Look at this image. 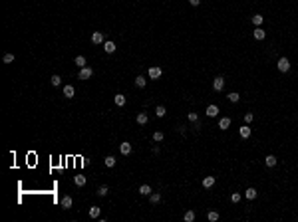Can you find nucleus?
Segmentation results:
<instances>
[{
	"instance_id": "f257e3e1",
	"label": "nucleus",
	"mask_w": 298,
	"mask_h": 222,
	"mask_svg": "<svg viewBox=\"0 0 298 222\" xmlns=\"http://www.w3.org/2000/svg\"><path fill=\"white\" fill-rule=\"evenodd\" d=\"M276 67L282 73L288 72V70H290V62H288V58H280V59H278V64H276Z\"/></svg>"
},
{
	"instance_id": "f03ea898",
	"label": "nucleus",
	"mask_w": 298,
	"mask_h": 222,
	"mask_svg": "<svg viewBox=\"0 0 298 222\" xmlns=\"http://www.w3.org/2000/svg\"><path fill=\"white\" fill-rule=\"evenodd\" d=\"M161 73H163V72H161V67H157V65H153V67H149V72H147V75H149L151 79H159V78H161Z\"/></svg>"
},
{
	"instance_id": "7ed1b4c3",
	"label": "nucleus",
	"mask_w": 298,
	"mask_h": 222,
	"mask_svg": "<svg viewBox=\"0 0 298 222\" xmlns=\"http://www.w3.org/2000/svg\"><path fill=\"white\" fill-rule=\"evenodd\" d=\"M223 87H225V79L221 78V75H219V78H215V79H213V89H215V91H221Z\"/></svg>"
},
{
	"instance_id": "20e7f679",
	"label": "nucleus",
	"mask_w": 298,
	"mask_h": 222,
	"mask_svg": "<svg viewBox=\"0 0 298 222\" xmlns=\"http://www.w3.org/2000/svg\"><path fill=\"white\" fill-rule=\"evenodd\" d=\"M92 75H93V70H92V67H82L78 78H79V79H87V78H92Z\"/></svg>"
},
{
	"instance_id": "39448f33",
	"label": "nucleus",
	"mask_w": 298,
	"mask_h": 222,
	"mask_svg": "<svg viewBox=\"0 0 298 222\" xmlns=\"http://www.w3.org/2000/svg\"><path fill=\"white\" fill-rule=\"evenodd\" d=\"M119 153H121V155H129V153H131V143L123 141V143L119 145Z\"/></svg>"
},
{
	"instance_id": "423d86ee",
	"label": "nucleus",
	"mask_w": 298,
	"mask_h": 222,
	"mask_svg": "<svg viewBox=\"0 0 298 222\" xmlns=\"http://www.w3.org/2000/svg\"><path fill=\"white\" fill-rule=\"evenodd\" d=\"M74 95H76V89H74V85H66V87H64V97L72 99Z\"/></svg>"
},
{
	"instance_id": "0eeeda50",
	"label": "nucleus",
	"mask_w": 298,
	"mask_h": 222,
	"mask_svg": "<svg viewBox=\"0 0 298 222\" xmlns=\"http://www.w3.org/2000/svg\"><path fill=\"white\" fill-rule=\"evenodd\" d=\"M92 44H103V34L101 32H93L92 34Z\"/></svg>"
},
{
	"instance_id": "6e6552de",
	"label": "nucleus",
	"mask_w": 298,
	"mask_h": 222,
	"mask_svg": "<svg viewBox=\"0 0 298 222\" xmlns=\"http://www.w3.org/2000/svg\"><path fill=\"white\" fill-rule=\"evenodd\" d=\"M62 208L64 210L72 208V196H64V198H62Z\"/></svg>"
},
{
	"instance_id": "1a4fd4ad",
	"label": "nucleus",
	"mask_w": 298,
	"mask_h": 222,
	"mask_svg": "<svg viewBox=\"0 0 298 222\" xmlns=\"http://www.w3.org/2000/svg\"><path fill=\"white\" fill-rule=\"evenodd\" d=\"M207 115H209V117H217L219 115V107L217 105H209V107H207Z\"/></svg>"
},
{
	"instance_id": "9d476101",
	"label": "nucleus",
	"mask_w": 298,
	"mask_h": 222,
	"mask_svg": "<svg viewBox=\"0 0 298 222\" xmlns=\"http://www.w3.org/2000/svg\"><path fill=\"white\" fill-rule=\"evenodd\" d=\"M113 99H115V105H117V107H123V105H125V95H123V93H117Z\"/></svg>"
},
{
	"instance_id": "9b49d317",
	"label": "nucleus",
	"mask_w": 298,
	"mask_h": 222,
	"mask_svg": "<svg viewBox=\"0 0 298 222\" xmlns=\"http://www.w3.org/2000/svg\"><path fill=\"white\" fill-rule=\"evenodd\" d=\"M135 121H137L139 125H145L147 121H149V117H147V113H143V111H141V113H139L137 117H135Z\"/></svg>"
},
{
	"instance_id": "f8f14e48",
	"label": "nucleus",
	"mask_w": 298,
	"mask_h": 222,
	"mask_svg": "<svg viewBox=\"0 0 298 222\" xmlns=\"http://www.w3.org/2000/svg\"><path fill=\"white\" fill-rule=\"evenodd\" d=\"M238 133H240V137H243V139L251 137V127H248V123H246L245 127H240V131H238Z\"/></svg>"
},
{
	"instance_id": "ddd939ff",
	"label": "nucleus",
	"mask_w": 298,
	"mask_h": 222,
	"mask_svg": "<svg viewBox=\"0 0 298 222\" xmlns=\"http://www.w3.org/2000/svg\"><path fill=\"white\" fill-rule=\"evenodd\" d=\"M74 183H76V186H84V184H86V176L84 175H76L74 176Z\"/></svg>"
},
{
	"instance_id": "4468645a",
	"label": "nucleus",
	"mask_w": 298,
	"mask_h": 222,
	"mask_svg": "<svg viewBox=\"0 0 298 222\" xmlns=\"http://www.w3.org/2000/svg\"><path fill=\"white\" fill-rule=\"evenodd\" d=\"M139 194L149 196L151 194V186H149V184H141V186H139Z\"/></svg>"
},
{
	"instance_id": "2eb2a0df",
	"label": "nucleus",
	"mask_w": 298,
	"mask_h": 222,
	"mask_svg": "<svg viewBox=\"0 0 298 222\" xmlns=\"http://www.w3.org/2000/svg\"><path fill=\"white\" fill-rule=\"evenodd\" d=\"M219 127H221L223 131H225V129H229V127H231V119H229V117H223L221 121H219Z\"/></svg>"
},
{
	"instance_id": "dca6fc26",
	"label": "nucleus",
	"mask_w": 298,
	"mask_h": 222,
	"mask_svg": "<svg viewBox=\"0 0 298 222\" xmlns=\"http://www.w3.org/2000/svg\"><path fill=\"white\" fill-rule=\"evenodd\" d=\"M213 184H215V176H205V178H203V186H205V189H211Z\"/></svg>"
},
{
	"instance_id": "f3484780",
	"label": "nucleus",
	"mask_w": 298,
	"mask_h": 222,
	"mask_svg": "<svg viewBox=\"0 0 298 222\" xmlns=\"http://www.w3.org/2000/svg\"><path fill=\"white\" fill-rule=\"evenodd\" d=\"M103 50H106L107 54H113L115 52V44H113V42H103Z\"/></svg>"
},
{
	"instance_id": "a211bd4d",
	"label": "nucleus",
	"mask_w": 298,
	"mask_h": 222,
	"mask_svg": "<svg viewBox=\"0 0 298 222\" xmlns=\"http://www.w3.org/2000/svg\"><path fill=\"white\" fill-rule=\"evenodd\" d=\"M254 38H256V40H264L266 38V32L262 30V28L256 26V30H254Z\"/></svg>"
},
{
	"instance_id": "6ab92c4d",
	"label": "nucleus",
	"mask_w": 298,
	"mask_h": 222,
	"mask_svg": "<svg viewBox=\"0 0 298 222\" xmlns=\"http://www.w3.org/2000/svg\"><path fill=\"white\" fill-rule=\"evenodd\" d=\"M264 163H266V167H274V165H276V157H274V155H266Z\"/></svg>"
},
{
	"instance_id": "aec40b11",
	"label": "nucleus",
	"mask_w": 298,
	"mask_h": 222,
	"mask_svg": "<svg viewBox=\"0 0 298 222\" xmlns=\"http://www.w3.org/2000/svg\"><path fill=\"white\" fill-rule=\"evenodd\" d=\"M245 196L248 198V200L256 198V189H246V190H245Z\"/></svg>"
},
{
	"instance_id": "412c9836",
	"label": "nucleus",
	"mask_w": 298,
	"mask_h": 222,
	"mask_svg": "<svg viewBox=\"0 0 298 222\" xmlns=\"http://www.w3.org/2000/svg\"><path fill=\"white\" fill-rule=\"evenodd\" d=\"M183 220H185V222H193V220H195V212H193V210H187L185 214H183Z\"/></svg>"
},
{
	"instance_id": "4be33fe9",
	"label": "nucleus",
	"mask_w": 298,
	"mask_h": 222,
	"mask_svg": "<svg viewBox=\"0 0 298 222\" xmlns=\"http://www.w3.org/2000/svg\"><path fill=\"white\" fill-rule=\"evenodd\" d=\"M165 113H167V109L163 105H157V107H155V115H157V117H165Z\"/></svg>"
},
{
	"instance_id": "5701e85b",
	"label": "nucleus",
	"mask_w": 298,
	"mask_h": 222,
	"mask_svg": "<svg viewBox=\"0 0 298 222\" xmlns=\"http://www.w3.org/2000/svg\"><path fill=\"white\" fill-rule=\"evenodd\" d=\"M145 83H147V79L143 78V75H137V78H135V85H137V87H145Z\"/></svg>"
},
{
	"instance_id": "b1692460",
	"label": "nucleus",
	"mask_w": 298,
	"mask_h": 222,
	"mask_svg": "<svg viewBox=\"0 0 298 222\" xmlns=\"http://www.w3.org/2000/svg\"><path fill=\"white\" fill-rule=\"evenodd\" d=\"M74 64L78 65V67H86V58H84V56H78V58H76V62H74Z\"/></svg>"
},
{
	"instance_id": "393cba45",
	"label": "nucleus",
	"mask_w": 298,
	"mask_h": 222,
	"mask_svg": "<svg viewBox=\"0 0 298 222\" xmlns=\"http://www.w3.org/2000/svg\"><path fill=\"white\" fill-rule=\"evenodd\" d=\"M262 20H264V18H262L260 14H254V16H252V24H254V26H260V24H262Z\"/></svg>"
},
{
	"instance_id": "a878e982",
	"label": "nucleus",
	"mask_w": 298,
	"mask_h": 222,
	"mask_svg": "<svg viewBox=\"0 0 298 222\" xmlns=\"http://www.w3.org/2000/svg\"><path fill=\"white\" fill-rule=\"evenodd\" d=\"M50 81H52V85H54V87H58V85L62 83V78H60L58 73H56V75H52V78H50Z\"/></svg>"
},
{
	"instance_id": "bb28decb",
	"label": "nucleus",
	"mask_w": 298,
	"mask_h": 222,
	"mask_svg": "<svg viewBox=\"0 0 298 222\" xmlns=\"http://www.w3.org/2000/svg\"><path fill=\"white\" fill-rule=\"evenodd\" d=\"M103 163H106V167L111 169V167H115V157H106V159H103Z\"/></svg>"
},
{
	"instance_id": "cd10ccee",
	"label": "nucleus",
	"mask_w": 298,
	"mask_h": 222,
	"mask_svg": "<svg viewBox=\"0 0 298 222\" xmlns=\"http://www.w3.org/2000/svg\"><path fill=\"white\" fill-rule=\"evenodd\" d=\"M99 212H101V210H99V206H92V208H90V216H92V218H98Z\"/></svg>"
},
{
	"instance_id": "c85d7f7f",
	"label": "nucleus",
	"mask_w": 298,
	"mask_h": 222,
	"mask_svg": "<svg viewBox=\"0 0 298 222\" xmlns=\"http://www.w3.org/2000/svg\"><path fill=\"white\" fill-rule=\"evenodd\" d=\"M149 200H151L153 204H157L159 200H161V194H159V192H155V194H149Z\"/></svg>"
},
{
	"instance_id": "c756f323",
	"label": "nucleus",
	"mask_w": 298,
	"mask_h": 222,
	"mask_svg": "<svg viewBox=\"0 0 298 222\" xmlns=\"http://www.w3.org/2000/svg\"><path fill=\"white\" fill-rule=\"evenodd\" d=\"M238 99H240V95H238V93H235V91H232V93H229V101H232V103H237Z\"/></svg>"
},
{
	"instance_id": "7c9ffc66",
	"label": "nucleus",
	"mask_w": 298,
	"mask_h": 222,
	"mask_svg": "<svg viewBox=\"0 0 298 222\" xmlns=\"http://www.w3.org/2000/svg\"><path fill=\"white\" fill-rule=\"evenodd\" d=\"M107 192H109V189H107V186H99V189H98V194H99V196H107Z\"/></svg>"
},
{
	"instance_id": "2f4dec72",
	"label": "nucleus",
	"mask_w": 298,
	"mask_h": 222,
	"mask_svg": "<svg viewBox=\"0 0 298 222\" xmlns=\"http://www.w3.org/2000/svg\"><path fill=\"white\" fill-rule=\"evenodd\" d=\"M209 220H211V222L219 220V212H215V210H211V212H209Z\"/></svg>"
},
{
	"instance_id": "473e14b6",
	"label": "nucleus",
	"mask_w": 298,
	"mask_h": 222,
	"mask_svg": "<svg viewBox=\"0 0 298 222\" xmlns=\"http://www.w3.org/2000/svg\"><path fill=\"white\" fill-rule=\"evenodd\" d=\"M153 141H163V133H161V131H155V133H153Z\"/></svg>"
},
{
	"instance_id": "72a5a7b5",
	"label": "nucleus",
	"mask_w": 298,
	"mask_h": 222,
	"mask_svg": "<svg viewBox=\"0 0 298 222\" xmlns=\"http://www.w3.org/2000/svg\"><path fill=\"white\" fill-rule=\"evenodd\" d=\"M14 62V54H6L4 56V64H12Z\"/></svg>"
},
{
	"instance_id": "f704fd0d",
	"label": "nucleus",
	"mask_w": 298,
	"mask_h": 222,
	"mask_svg": "<svg viewBox=\"0 0 298 222\" xmlns=\"http://www.w3.org/2000/svg\"><path fill=\"white\" fill-rule=\"evenodd\" d=\"M187 117H189V121H191V123H197V113H193V111H191V113H189V115H187Z\"/></svg>"
},
{
	"instance_id": "c9c22d12",
	"label": "nucleus",
	"mask_w": 298,
	"mask_h": 222,
	"mask_svg": "<svg viewBox=\"0 0 298 222\" xmlns=\"http://www.w3.org/2000/svg\"><path fill=\"white\" fill-rule=\"evenodd\" d=\"M238 200H240V194H238V192H232L231 194V202H238Z\"/></svg>"
},
{
	"instance_id": "e433bc0d",
	"label": "nucleus",
	"mask_w": 298,
	"mask_h": 222,
	"mask_svg": "<svg viewBox=\"0 0 298 222\" xmlns=\"http://www.w3.org/2000/svg\"><path fill=\"white\" fill-rule=\"evenodd\" d=\"M252 119H254V115H252V113H246L245 115V123H252Z\"/></svg>"
},
{
	"instance_id": "4c0bfd02",
	"label": "nucleus",
	"mask_w": 298,
	"mask_h": 222,
	"mask_svg": "<svg viewBox=\"0 0 298 222\" xmlns=\"http://www.w3.org/2000/svg\"><path fill=\"white\" fill-rule=\"evenodd\" d=\"M189 4H191V6H199V4H201V0H189Z\"/></svg>"
}]
</instances>
